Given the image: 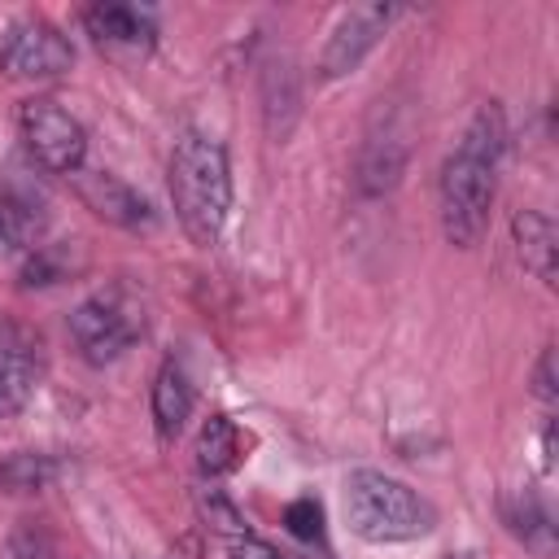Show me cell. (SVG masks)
<instances>
[{
  "instance_id": "17",
  "label": "cell",
  "mask_w": 559,
  "mask_h": 559,
  "mask_svg": "<svg viewBox=\"0 0 559 559\" xmlns=\"http://www.w3.org/2000/svg\"><path fill=\"white\" fill-rule=\"evenodd\" d=\"M507 524L515 537H524V546H533L537 555H550L555 546V524H550V511L542 507V498L533 493H520L507 502Z\"/></svg>"
},
{
  "instance_id": "2",
  "label": "cell",
  "mask_w": 559,
  "mask_h": 559,
  "mask_svg": "<svg viewBox=\"0 0 559 559\" xmlns=\"http://www.w3.org/2000/svg\"><path fill=\"white\" fill-rule=\"evenodd\" d=\"M170 201L192 245L210 249L223 236L231 210V170L227 153L210 135H183L170 153Z\"/></svg>"
},
{
  "instance_id": "11",
  "label": "cell",
  "mask_w": 559,
  "mask_h": 559,
  "mask_svg": "<svg viewBox=\"0 0 559 559\" xmlns=\"http://www.w3.org/2000/svg\"><path fill=\"white\" fill-rule=\"evenodd\" d=\"M188 415H192V384H188V371H183L175 358H166L162 371H157V380H153V424H157V437H162V441H175V437L183 432Z\"/></svg>"
},
{
  "instance_id": "20",
  "label": "cell",
  "mask_w": 559,
  "mask_h": 559,
  "mask_svg": "<svg viewBox=\"0 0 559 559\" xmlns=\"http://www.w3.org/2000/svg\"><path fill=\"white\" fill-rule=\"evenodd\" d=\"M284 524L301 542H323V507L314 498H297L284 507Z\"/></svg>"
},
{
  "instance_id": "12",
  "label": "cell",
  "mask_w": 559,
  "mask_h": 559,
  "mask_svg": "<svg viewBox=\"0 0 559 559\" xmlns=\"http://www.w3.org/2000/svg\"><path fill=\"white\" fill-rule=\"evenodd\" d=\"M511 236H515V249H520V262L542 280V284H555V249H559V236H555V223L537 210H520L511 218Z\"/></svg>"
},
{
  "instance_id": "13",
  "label": "cell",
  "mask_w": 559,
  "mask_h": 559,
  "mask_svg": "<svg viewBox=\"0 0 559 559\" xmlns=\"http://www.w3.org/2000/svg\"><path fill=\"white\" fill-rule=\"evenodd\" d=\"M402 170H406V140L393 135V131L376 135V140L362 148V162H358V188H362V197L389 192V188L402 179Z\"/></svg>"
},
{
  "instance_id": "23",
  "label": "cell",
  "mask_w": 559,
  "mask_h": 559,
  "mask_svg": "<svg viewBox=\"0 0 559 559\" xmlns=\"http://www.w3.org/2000/svg\"><path fill=\"white\" fill-rule=\"evenodd\" d=\"M0 253H4V245H0Z\"/></svg>"
},
{
  "instance_id": "15",
  "label": "cell",
  "mask_w": 559,
  "mask_h": 559,
  "mask_svg": "<svg viewBox=\"0 0 559 559\" xmlns=\"http://www.w3.org/2000/svg\"><path fill=\"white\" fill-rule=\"evenodd\" d=\"M240 428L227 419V415H210L197 432V467L205 476H223L240 463Z\"/></svg>"
},
{
  "instance_id": "1",
  "label": "cell",
  "mask_w": 559,
  "mask_h": 559,
  "mask_svg": "<svg viewBox=\"0 0 559 559\" xmlns=\"http://www.w3.org/2000/svg\"><path fill=\"white\" fill-rule=\"evenodd\" d=\"M507 148V118L498 105H480L459 148L441 166V231L450 245L472 249L485 236L489 205L498 192V157Z\"/></svg>"
},
{
  "instance_id": "21",
  "label": "cell",
  "mask_w": 559,
  "mask_h": 559,
  "mask_svg": "<svg viewBox=\"0 0 559 559\" xmlns=\"http://www.w3.org/2000/svg\"><path fill=\"white\" fill-rule=\"evenodd\" d=\"M533 380H537V397H546V402H550V397H555V349H542Z\"/></svg>"
},
{
  "instance_id": "19",
  "label": "cell",
  "mask_w": 559,
  "mask_h": 559,
  "mask_svg": "<svg viewBox=\"0 0 559 559\" xmlns=\"http://www.w3.org/2000/svg\"><path fill=\"white\" fill-rule=\"evenodd\" d=\"M0 559H57V546H52L44 524L26 520V524H17L9 533V542L0 546Z\"/></svg>"
},
{
  "instance_id": "4",
  "label": "cell",
  "mask_w": 559,
  "mask_h": 559,
  "mask_svg": "<svg viewBox=\"0 0 559 559\" xmlns=\"http://www.w3.org/2000/svg\"><path fill=\"white\" fill-rule=\"evenodd\" d=\"M140 332H144V314L122 288L96 293L79 301L70 314V336L87 362H114Z\"/></svg>"
},
{
  "instance_id": "8",
  "label": "cell",
  "mask_w": 559,
  "mask_h": 559,
  "mask_svg": "<svg viewBox=\"0 0 559 559\" xmlns=\"http://www.w3.org/2000/svg\"><path fill=\"white\" fill-rule=\"evenodd\" d=\"M389 22H393V4H358V9L341 13V22L332 26V35H328V44L319 52V74L323 79L349 74L380 44V35L389 31Z\"/></svg>"
},
{
  "instance_id": "6",
  "label": "cell",
  "mask_w": 559,
  "mask_h": 559,
  "mask_svg": "<svg viewBox=\"0 0 559 559\" xmlns=\"http://www.w3.org/2000/svg\"><path fill=\"white\" fill-rule=\"evenodd\" d=\"M74 66V48L70 39L52 26V22H17L4 44H0V70L9 79L22 83H39V79H57Z\"/></svg>"
},
{
  "instance_id": "16",
  "label": "cell",
  "mask_w": 559,
  "mask_h": 559,
  "mask_svg": "<svg viewBox=\"0 0 559 559\" xmlns=\"http://www.w3.org/2000/svg\"><path fill=\"white\" fill-rule=\"evenodd\" d=\"M61 476V463L52 454H35V450H17L0 463V489L4 493H39Z\"/></svg>"
},
{
  "instance_id": "9",
  "label": "cell",
  "mask_w": 559,
  "mask_h": 559,
  "mask_svg": "<svg viewBox=\"0 0 559 559\" xmlns=\"http://www.w3.org/2000/svg\"><path fill=\"white\" fill-rule=\"evenodd\" d=\"M74 192H79V201H83L96 218H105V223H114V227L140 231V227L153 223L148 201H144L131 183H122L118 175H109V170H74Z\"/></svg>"
},
{
  "instance_id": "5",
  "label": "cell",
  "mask_w": 559,
  "mask_h": 559,
  "mask_svg": "<svg viewBox=\"0 0 559 559\" xmlns=\"http://www.w3.org/2000/svg\"><path fill=\"white\" fill-rule=\"evenodd\" d=\"M17 127H22L26 153H31L44 170H52V175H74V170H83V157H87L83 122H79L74 114H66L57 100H48V96L22 100Z\"/></svg>"
},
{
  "instance_id": "22",
  "label": "cell",
  "mask_w": 559,
  "mask_h": 559,
  "mask_svg": "<svg viewBox=\"0 0 559 559\" xmlns=\"http://www.w3.org/2000/svg\"><path fill=\"white\" fill-rule=\"evenodd\" d=\"M231 559H284L275 546H266V542H258V537H236V546H231Z\"/></svg>"
},
{
  "instance_id": "3",
  "label": "cell",
  "mask_w": 559,
  "mask_h": 559,
  "mask_svg": "<svg viewBox=\"0 0 559 559\" xmlns=\"http://www.w3.org/2000/svg\"><path fill=\"white\" fill-rule=\"evenodd\" d=\"M345 520L362 542L384 546V542H415L432 533L437 511L406 480L362 467L345 485Z\"/></svg>"
},
{
  "instance_id": "18",
  "label": "cell",
  "mask_w": 559,
  "mask_h": 559,
  "mask_svg": "<svg viewBox=\"0 0 559 559\" xmlns=\"http://www.w3.org/2000/svg\"><path fill=\"white\" fill-rule=\"evenodd\" d=\"M70 271H74L70 245H39V249H31V258H26V266H22V288L61 284V280H70Z\"/></svg>"
},
{
  "instance_id": "14",
  "label": "cell",
  "mask_w": 559,
  "mask_h": 559,
  "mask_svg": "<svg viewBox=\"0 0 559 559\" xmlns=\"http://www.w3.org/2000/svg\"><path fill=\"white\" fill-rule=\"evenodd\" d=\"M44 227H48V214L35 197H26V192H4L0 197V245H4V253L39 249Z\"/></svg>"
},
{
  "instance_id": "10",
  "label": "cell",
  "mask_w": 559,
  "mask_h": 559,
  "mask_svg": "<svg viewBox=\"0 0 559 559\" xmlns=\"http://www.w3.org/2000/svg\"><path fill=\"white\" fill-rule=\"evenodd\" d=\"M83 26L105 52H122V57H144L157 39L148 13L135 4H96L83 13Z\"/></svg>"
},
{
  "instance_id": "7",
  "label": "cell",
  "mask_w": 559,
  "mask_h": 559,
  "mask_svg": "<svg viewBox=\"0 0 559 559\" xmlns=\"http://www.w3.org/2000/svg\"><path fill=\"white\" fill-rule=\"evenodd\" d=\"M39 336L17 319H0V419H13L31 406L39 389Z\"/></svg>"
}]
</instances>
